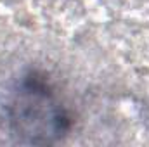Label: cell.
Returning <instances> with one entry per match:
<instances>
[{"instance_id":"obj_1","label":"cell","mask_w":149,"mask_h":147,"mask_svg":"<svg viewBox=\"0 0 149 147\" xmlns=\"http://www.w3.org/2000/svg\"><path fill=\"white\" fill-rule=\"evenodd\" d=\"M12 123L31 142H49L66 130V116L42 81H28L12 104Z\"/></svg>"}]
</instances>
